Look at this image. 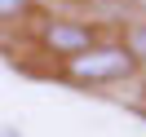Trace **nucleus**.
Wrapping results in <instances>:
<instances>
[{"label":"nucleus","instance_id":"f257e3e1","mask_svg":"<svg viewBox=\"0 0 146 137\" xmlns=\"http://www.w3.org/2000/svg\"><path fill=\"white\" fill-rule=\"evenodd\" d=\"M62 75L80 89H98V84H119L128 75H137V58L124 49V40H98L93 49H84L80 58L62 62Z\"/></svg>","mask_w":146,"mask_h":137},{"label":"nucleus","instance_id":"f03ea898","mask_svg":"<svg viewBox=\"0 0 146 137\" xmlns=\"http://www.w3.org/2000/svg\"><path fill=\"white\" fill-rule=\"evenodd\" d=\"M93 44H98V27L93 22H80V18H44L40 22V49L62 58V62L80 58Z\"/></svg>","mask_w":146,"mask_h":137},{"label":"nucleus","instance_id":"7ed1b4c3","mask_svg":"<svg viewBox=\"0 0 146 137\" xmlns=\"http://www.w3.org/2000/svg\"><path fill=\"white\" fill-rule=\"evenodd\" d=\"M36 13V0H0V22H22Z\"/></svg>","mask_w":146,"mask_h":137},{"label":"nucleus","instance_id":"20e7f679","mask_svg":"<svg viewBox=\"0 0 146 137\" xmlns=\"http://www.w3.org/2000/svg\"><path fill=\"white\" fill-rule=\"evenodd\" d=\"M124 49L137 58V66L146 62V22H137V27H128V36H124Z\"/></svg>","mask_w":146,"mask_h":137},{"label":"nucleus","instance_id":"39448f33","mask_svg":"<svg viewBox=\"0 0 146 137\" xmlns=\"http://www.w3.org/2000/svg\"><path fill=\"white\" fill-rule=\"evenodd\" d=\"M0 137H22L18 128H9V124H0Z\"/></svg>","mask_w":146,"mask_h":137},{"label":"nucleus","instance_id":"423d86ee","mask_svg":"<svg viewBox=\"0 0 146 137\" xmlns=\"http://www.w3.org/2000/svg\"><path fill=\"white\" fill-rule=\"evenodd\" d=\"M137 5H142V9H146V0H137Z\"/></svg>","mask_w":146,"mask_h":137}]
</instances>
